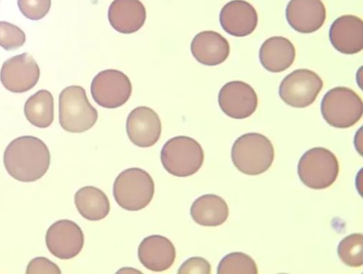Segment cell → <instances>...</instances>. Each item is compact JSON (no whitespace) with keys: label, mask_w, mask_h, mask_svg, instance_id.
<instances>
[{"label":"cell","mask_w":363,"mask_h":274,"mask_svg":"<svg viewBox=\"0 0 363 274\" xmlns=\"http://www.w3.org/2000/svg\"><path fill=\"white\" fill-rule=\"evenodd\" d=\"M4 165L18 181L35 182L43 177L50 165L47 145L34 136H21L12 141L4 153Z\"/></svg>","instance_id":"6da1fadb"},{"label":"cell","mask_w":363,"mask_h":274,"mask_svg":"<svg viewBox=\"0 0 363 274\" xmlns=\"http://www.w3.org/2000/svg\"><path fill=\"white\" fill-rule=\"evenodd\" d=\"M231 158L235 167L241 172L258 175L265 172L274 163L275 150L266 136L250 133L235 141Z\"/></svg>","instance_id":"7a4b0ae2"},{"label":"cell","mask_w":363,"mask_h":274,"mask_svg":"<svg viewBox=\"0 0 363 274\" xmlns=\"http://www.w3.org/2000/svg\"><path fill=\"white\" fill-rule=\"evenodd\" d=\"M99 119L98 111L87 99L85 89L78 85L65 88L59 97V121L72 133H82L92 128Z\"/></svg>","instance_id":"3957f363"},{"label":"cell","mask_w":363,"mask_h":274,"mask_svg":"<svg viewBox=\"0 0 363 274\" xmlns=\"http://www.w3.org/2000/svg\"><path fill=\"white\" fill-rule=\"evenodd\" d=\"M113 193L121 207L128 211H139L152 201L155 193V181L146 171L130 168L118 175Z\"/></svg>","instance_id":"277c9868"},{"label":"cell","mask_w":363,"mask_h":274,"mask_svg":"<svg viewBox=\"0 0 363 274\" xmlns=\"http://www.w3.org/2000/svg\"><path fill=\"white\" fill-rule=\"evenodd\" d=\"M161 160L164 169L171 175L185 177L196 174L204 161L203 150L195 139L177 136L163 146Z\"/></svg>","instance_id":"5b68a950"},{"label":"cell","mask_w":363,"mask_h":274,"mask_svg":"<svg viewBox=\"0 0 363 274\" xmlns=\"http://www.w3.org/2000/svg\"><path fill=\"white\" fill-rule=\"evenodd\" d=\"M321 114L326 123L338 129L354 126L362 116V99L350 88H333L321 102Z\"/></svg>","instance_id":"8992f818"},{"label":"cell","mask_w":363,"mask_h":274,"mask_svg":"<svg viewBox=\"0 0 363 274\" xmlns=\"http://www.w3.org/2000/svg\"><path fill=\"white\" fill-rule=\"evenodd\" d=\"M340 163L330 150L322 147L306 152L298 164V175L303 184L313 190L330 187L338 177Z\"/></svg>","instance_id":"52a82bcc"},{"label":"cell","mask_w":363,"mask_h":274,"mask_svg":"<svg viewBox=\"0 0 363 274\" xmlns=\"http://www.w3.org/2000/svg\"><path fill=\"white\" fill-rule=\"evenodd\" d=\"M323 87L322 79L306 69L297 70L288 75L279 87V96L287 105L306 108L313 104Z\"/></svg>","instance_id":"ba28073f"},{"label":"cell","mask_w":363,"mask_h":274,"mask_svg":"<svg viewBox=\"0 0 363 274\" xmlns=\"http://www.w3.org/2000/svg\"><path fill=\"white\" fill-rule=\"evenodd\" d=\"M132 91V83L128 77L115 70L100 72L91 84V94L94 101L106 109H116L125 104Z\"/></svg>","instance_id":"9c48e42d"},{"label":"cell","mask_w":363,"mask_h":274,"mask_svg":"<svg viewBox=\"0 0 363 274\" xmlns=\"http://www.w3.org/2000/svg\"><path fill=\"white\" fill-rule=\"evenodd\" d=\"M40 69L35 60L28 53L16 55L4 62L0 80L13 94H23L38 84Z\"/></svg>","instance_id":"30bf717a"},{"label":"cell","mask_w":363,"mask_h":274,"mask_svg":"<svg viewBox=\"0 0 363 274\" xmlns=\"http://www.w3.org/2000/svg\"><path fill=\"white\" fill-rule=\"evenodd\" d=\"M46 246L50 253L62 260L77 257L82 251L84 236L82 229L70 220H60L48 230Z\"/></svg>","instance_id":"8fae6325"},{"label":"cell","mask_w":363,"mask_h":274,"mask_svg":"<svg viewBox=\"0 0 363 274\" xmlns=\"http://www.w3.org/2000/svg\"><path fill=\"white\" fill-rule=\"evenodd\" d=\"M218 102L227 116L235 119H244L256 111L258 97L254 88L249 84L233 81L221 88Z\"/></svg>","instance_id":"7c38bea8"},{"label":"cell","mask_w":363,"mask_h":274,"mask_svg":"<svg viewBox=\"0 0 363 274\" xmlns=\"http://www.w3.org/2000/svg\"><path fill=\"white\" fill-rule=\"evenodd\" d=\"M162 131V121L159 115L149 107H138L128 117V136L130 141L138 147L149 148L155 146L161 137Z\"/></svg>","instance_id":"4fadbf2b"},{"label":"cell","mask_w":363,"mask_h":274,"mask_svg":"<svg viewBox=\"0 0 363 274\" xmlns=\"http://www.w3.org/2000/svg\"><path fill=\"white\" fill-rule=\"evenodd\" d=\"M286 16L295 31L311 34L324 24L326 9L321 0H291L286 7Z\"/></svg>","instance_id":"5bb4252c"},{"label":"cell","mask_w":363,"mask_h":274,"mask_svg":"<svg viewBox=\"0 0 363 274\" xmlns=\"http://www.w3.org/2000/svg\"><path fill=\"white\" fill-rule=\"evenodd\" d=\"M256 9L245 0H233L221 10L220 22L225 31L236 38H244L255 32L258 24Z\"/></svg>","instance_id":"9a60e30c"},{"label":"cell","mask_w":363,"mask_h":274,"mask_svg":"<svg viewBox=\"0 0 363 274\" xmlns=\"http://www.w3.org/2000/svg\"><path fill=\"white\" fill-rule=\"evenodd\" d=\"M331 45L346 55L359 53L363 49V22L353 15L342 16L331 24L329 31Z\"/></svg>","instance_id":"2e32d148"},{"label":"cell","mask_w":363,"mask_h":274,"mask_svg":"<svg viewBox=\"0 0 363 274\" xmlns=\"http://www.w3.org/2000/svg\"><path fill=\"white\" fill-rule=\"evenodd\" d=\"M138 258L147 269L162 272L174 264L176 250L173 243L167 237L161 235L150 236L140 243Z\"/></svg>","instance_id":"e0dca14e"},{"label":"cell","mask_w":363,"mask_h":274,"mask_svg":"<svg viewBox=\"0 0 363 274\" xmlns=\"http://www.w3.org/2000/svg\"><path fill=\"white\" fill-rule=\"evenodd\" d=\"M146 10L140 0H114L108 9V20L118 33L133 34L143 27Z\"/></svg>","instance_id":"ac0fdd59"},{"label":"cell","mask_w":363,"mask_h":274,"mask_svg":"<svg viewBox=\"0 0 363 274\" xmlns=\"http://www.w3.org/2000/svg\"><path fill=\"white\" fill-rule=\"evenodd\" d=\"M191 53L198 62L205 66L220 65L228 59L230 47L228 41L214 31L199 33L191 43Z\"/></svg>","instance_id":"d6986e66"},{"label":"cell","mask_w":363,"mask_h":274,"mask_svg":"<svg viewBox=\"0 0 363 274\" xmlns=\"http://www.w3.org/2000/svg\"><path fill=\"white\" fill-rule=\"evenodd\" d=\"M295 57L294 45L283 37L267 39L259 50L260 63L272 73H280L288 70L294 62Z\"/></svg>","instance_id":"ffe728a7"},{"label":"cell","mask_w":363,"mask_h":274,"mask_svg":"<svg viewBox=\"0 0 363 274\" xmlns=\"http://www.w3.org/2000/svg\"><path fill=\"white\" fill-rule=\"evenodd\" d=\"M191 215L194 221L203 226L216 227L223 225L228 219L227 202L215 194L200 197L193 203Z\"/></svg>","instance_id":"44dd1931"},{"label":"cell","mask_w":363,"mask_h":274,"mask_svg":"<svg viewBox=\"0 0 363 274\" xmlns=\"http://www.w3.org/2000/svg\"><path fill=\"white\" fill-rule=\"evenodd\" d=\"M74 202L80 215L90 221H99L109 214L110 202L106 194L94 187H85L75 194Z\"/></svg>","instance_id":"7402d4cb"},{"label":"cell","mask_w":363,"mask_h":274,"mask_svg":"<svg viewBox=\"0 0 363 274\" xmlns=\"http://www.w3.org/2000/svg\"><path fill=\"white\" fill-rule=\"evenodd\" d=\"M24 114L34 126L42 129L50 127L54 120V99L50 91L41 89L30 97L25 104Z\"/></svg>","instance_id":"603a6c76"},{"label":"cell","mask_w":363,"mask_h":274,"mask_svg":"<svg viewBox=\"0 0 363 274\" xmlns=\"http://www.w3.org/2000/svg\"><path fill=\"white\" fill-rule=\"evenodd\" d=\"M363 236L352 234L344 238L338 246V256L347 265L354 268L363 265Z\"/></svg>","instance_id":"cb8c5ba5"},{"label":"cell","mask_w":363,"mask_h":274,"mask_svg":"<svg viewBox=\"0 0 363 274\" xmlns=\"http://www.w3.org/2000/svg\"><path fill=\"white\" fill-rule=\"evenodd\" d=\"M258 268L255 261L243 253H233L225 256L218 268V274L252 273L257 274Z\"/></svg>","instance_id":"d4e9b609"},{"label":"cell","mask_w":363,"mask_h":274,"mask_svg":"<svg viewBox=\"0 0 363 274\" xmlns=\"http://www.w3.org/2000/svg\"><path fill=\"white\" fill-rule=\"evenodd\" d=\"M26 43V35L19 27L6 21H0V47L11 51Z\"/></svg>","instance_id":"484cf974"},{"label":"cell","mask_w":363,"mask_h":274,"mask_svg":"<svg viewBox=\"0 0 363 274\" xmlns=\"http://www.w3.org/2000/svg\"><path fill=\"white\" fill-rule=\"evenodd\" d=\"M18 6L26 18L39 21L49 13L51 0H18Z\"/></svg>","instance_id":"4316f807"},{"label":"cell","mask_w":363,"mask_h":274,"mask_svg":"<svg viewBox=\"0 0 363 274\" xmlns=\"http://www.w3.org/2000/svg\"><path fill=\"white\" fill-rule=\"evenodd\" d=\"M211 273L209 263L203 258L194 257L189 258L182 265L178 270L179 274L184 273Z\"/></svg>","instance_id":"83f0119b"},{"label":"cell","mask_w":363,"mask_h":274,"mask_svg":"<svg viewBox=\"0 0 363 274\" xmlns=\"http://www.w3.org/2000/svg\"><path fill=\"white\" fill-rule=\"evenodd\" d=\"M26 273H62V270L49 259L38 257L30 261L27 266Z\"/></svg>","instance_id":"f1b7e54d"}]
</instances>
